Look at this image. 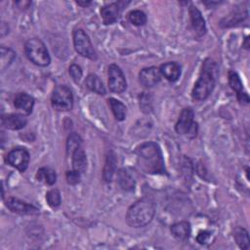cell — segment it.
<instances>
[{"mask_svg": "<svg viewBox=\"0 0 250 250\" xmlns=\"http://www.w3.org/2000/svg\"><path fill=\"white\" fill-rule=\"evenodd\" d=\"M229 84H230L231 88L236 93V96L243 92L242 82H241L238 74L233 70H231L229 72Z\"/></svg>", "mask_w": 250, "mask_h": 250, "instance_id": "83f0119b", "label": "cell"}, {"mask_svg": "<svg viewBox=\"0 0 250 250\" xmlns=\"http://www.w3.org/2000/svg\"><path fill=\"white\" fill-rule=\"evenodd\" d=\"M76 3L80 6H88V5L91 4V2H81V1H77Z\"/></svg>", "mask_w": 250, "mask_h": 250, "instance_id": "d590c367", "label": "cell"}, {"mask_svg": "<svg viewBox=\"0 0 250 250\" xmlns=\"http://www.w3.org/2000/svg\"><path fill=\"white\" fill-rule=\"evenodd\" d=\"M6 206L12 212L22 215H35L39 213V209L37 207L16 198L8 199L6 201Z\"/></svg>", "mask_w": 250, "mask_h": 250, "instance_id": "30bf717a", "label": "cell"}, {"mask_svg": "<svg viewBox=\"0 0 250 250\" xmlns=\"http://www.w3.org/2000/svg\"><path fill=\"white\" fill-rule=\"evenodd\" d=\"M190 17H191V23L194 31L196 33L200 36H202L206 33V25L205 21L200 13V11L194 5L190 7Z\"/></svg>", "mask_w": 250, "mask_h": 250, "instance_id": "4fadbf2b", "label": "cell"}, {"mask_svg": "<svg viewBox=\"0 0 250 250\" xmlns=\"http://www.w3.org/2000/svg\"><path fill=\"white\" fill-rule=\"evenodd\" d=\"M67 181L69 185H76L80 182V179H81V173L76 171V170H70V171H67Z\"/></svg>", "mask_w": 250, "mask_h": 250, "instance_id": "4dcf8cb0", "label": "cell"}, {"mask_svg": "<svg viewBox=\"0 0 250 250\" xmlns=\"http://www.w3.org/2000/svg\"><path fill=\"white\" fill-rule=\"evenodd\" d=\"M86 87L99 95H106V88L103 84L102 80L96 74H89L85 80Z\"/></svg>", "mask_w": 250, "mask_h": 250, "instance_id": "ffe728a7", "label": "cell"}, {"mask_svg": "<svg viewBox=\"0 0 250 250\" xmlns=\"http://www.w3.org/2000/svg\"><path fill=\"white\" fill-rule=\"evenodd\" d=\"M73 44L76 52L82 57L93 61L97 60V53L94 50L92 42L83 30L78 29L73 32Z\"/></svg>", "mask_w": 250, "mask_h": 250, "instance_id": "5b68a950", "label": "cell"}, {"mask_svg": "<svg viewBox=\"0 0 250 250\" xmlns=\"http://www.w3.org/2000/svg\"><path fill=\"white\" fill-rule=\"evenodd\" d=\"M25 52L28 59L38 67H47L51 62L49 52L39 38H31L25 44Z\"/></svg>", "mask_w": 250, "mask_h": 250, "instance_id": "277c9868", "label": "cell"}, {"mask_svg": "<svg viewBox=\"0 0 250 250\" xmlns=\"http://www.w3.org/2000/svg\"><path fill=\"white\" fill-rule=\"evenodd\" d=\"M127 17H128V21L136 27L144 26L147 23V16L141 10H133L129 12Z\"/></svg>", "mask_w": 250, "mask_h": 250, "instance_id": "f1b7e54d", "label": "cell"}, {"mask_svg": "<svg viewBox=\"0 0 250 250\" xmlns=\"http://www.w3.org/2000/svg\"><path fill=\"white\" fill-rule=\"evenodd\" d=\"M211 238V233L208 231H201L199 233L198 236H197V240L200 244L205 245L207 243H209Z\"/></svg>", "mask_w": 250, "mask_h": 250, "instance_id": "d6a6232c", "label": "cell"}, {"mask_svg": "<svg viewBox=\"0 0 250 250\" xmlns=\"http://www.w3.org/2000/svg\"><path fill=\"white\" fill-rule=\"evenodd\" d=\"M0 49H1V52H0V58H1V61H0V69H1V71H4L15 60L16 53L11 48H7L5 46H1Z\"/></svg>", "mask_w": 250, "mask_h": 250, "instance_id": "603a6c76", "label": "cell"}, {"mask_svg": "<svg viewBox=\"0 0 250 250\" xmlns=\"http://www.w3.org/2000/svg\"><path fill=\"white\" fill-rule=\"evenodd\" d=\"M245 43H246L245 48H246V49H248V37H246V39H245Z\"/></svg>", "mask_w": 250, "mask_h": 250, "instance_id": "8d00e7d4", "label": "cell"}, {"mask_svg": "<svg viewBox=\"0 0 250 250\" xmlns=\"http://www.w3.org/2000/svg\"><path fill=\"white\" fill-rule=\"evenodd\" d=\"M246 17H247V13L243 14L241 12H238V13L235 12V13H233V14L227 16L226 18H224L221 21L220 26L222 28H231V27L236 26L237 24L242 22Z\"/></svg>", "mask_w": 250, "mask_h": 250, "instance_id": "484cf974", "label": "cell"}, {"mask_svg": "<svg viewBox=\"0 0 250 250\" xmlns=\"http://www.w3.org/2000/svg\"><path fill=\"white\" fill-rule=\"evenodd\" d=\"M116 166H117L116 154L113 151H110L108 156H107L106 164H105V167H104V173H103L104 180L107 183H109L113 180L114 174L116 172Z\"/></svg>", "mask_w": 250, "mask_h": 250, "instance_id": "44dd1931", "label": "cell"}, {"mask_svg": "<svg viewBox=\"0 0 250 250\" xmlns=\"http://www.w3.org/2000/svg\"><path fill=\"white\" fill-rule=\"evenodd\" d=\"M14 106L25 115H31L34 106V99L27 93H18L14 99Z\"/></svg>", "mask_w": 250, "mask_h": 250, "instance_id": "5bb4252c", "label": "cell"}, {"mask_svg": "<svg viewBox=\"0 0 250 250\" xmlns=\"http://www.w3.org/2000/svg\"><path fill=\"white\" fill-rule=\"evenodd\" d=\"M52 107L59 112H68L73 107V96L67 86H57L51 97Z\"/></svg>", "mask_w": 250, "mask_h": 250, "instance_id": "8992f818", "label": "cell"}, {"mask_svg": "<svg viewBox=\"0 0 250 250\" xmlns=\"http://www.w3.org/2000/svg\"><path fill=\"white\" fill-rule=\"evenodd\" d=\"M30 158V152L25 148H17L7 154L6 160L20 172H25L28 169Z\"/></svg>", "mask_w": 250, "mask_h": 250, "instance_id": "9c48e42d", "label": "cell"}, {"mask_svg": "<svg viewBox=\"0 0 250 250\" xmlns=\"http://www.w3.org/2000/svg\"><path fill=\"white\" fill-rule=\"evenodd\" d=\"M218 71V65L215 61L211 59H206L204 61L200 77L192 91V97L195 101H204L210 96L215 87Z\"/></svg>", "mask_w": 250, "mask_h": 250, "instance_id": "7a4b0ae2", "label": "cell"}, {"mask_svg": "<svg viewBox=\"0 0 250 250\" xmlns=\"http://www.w3.org/2000/svg\"><path fill=\"white\" fill-rule=\"evenodd\" d=\"M127 86L125 75L121 68L113 64L109 67V87L115 93H122Z\"/></svg>", "mask_w": 250, "mask_h": 250, "instance_id": "ba28073f", "label": "cell"}, {"mask_svg": "<svg viewBox=\"0 0 250 250\" xmlns=\"http://www.w3.org/2000/svg\"><path fill=\"white\" fill-rule=\"evenodd\" d=\"M171 233L179 240H187L192 233L191 224L186 221L176 223L171 226Z\"/></svg>", "mask_w": 250, "mask_h": 250, "instance_id": "e0dca14e", "label": "cell"}, {"mask_svg": "<svg viewBox=\"0 0 250 250\" xmlns=\"http://www.w3.org/2000/svg\"><path fill=\"white\" fill-rule=\"evenodd\" d=\"M194 117H195V114L191 108L184 109L176 123V126H175L176 132L180 135L193 134L192 137L197 136L198 124L195 123Z\"/></svg>", "mask_w": 250, "mask_h": 250, "instance_id": "52a82bcc", "label": "cell"}, {"mask_svg": "<svg viewBox=\"0 0 250 250\" xmlns=\"http://www.w3.org/2000/svg\"><path fill=\"white\" fill-rule=\"evenodd\" d=\"M119 7L117 3H111L101 9V16L105 25H113L118 19Z\"/></svg>", "mask_w": 250, "mask_h": 250, "instance_id": "2e32d148", "label": "cell"}, {"mask_svg": "<svg viewBox=\"0 0 250 250\" xmlns=\"http://www.w3.org/2000/svg\"><path fill=\"white\" fill-rule=\"evenodd\" d=\"M46 200H47V203L49 204V206H51L52 208L59 207L62 202L61 194H60L59 190L53 189V190L49 191L46 194Z\"/></svg>", "mask_w": 250, "mask_h": 250, "instance_id": "f546056e", "label": "cell"}, {"mask_svg": "<svg viewBox=\"0 0 250 250\" xmlns=\"http://www.w3.org/2000/svg\"><path fill=\"white\" fill-rule=\"evenodd\" d=\"M36 179L38 182H41L48 186H52L56 183L57 174H56V171L51 168L42 167L38 169L36 173Z\"/></svg>", "mask_w": 250, "mask_h": 250, "instance_id": "7402d4cb", "label": "cell"}, {"mask_svg": "<svg viewBox=\"0 0 250 250\" xmlns=\"http://www.w3.org/2000/svg\"><path fill=\"white\" fill-rule=\"evenodd\" d=\"M1 123L3 127L10 130H20L23 129L27 123V118L19 114H10L6 116H2Z\"/></svg>", "mask_w": 250, "mask_h": 250, "instance_id": "7c38bea8", "label": "cell"}, {"mask_svg": "<svg viewBox=\"0 0 250 250\" xmlns=\"http://www.w3.org/2000/svg\"><path fill=\"white\" fill-rule=\"evenodd\" d=\"M161 75L171 82H175L181 75V67L175 62H168L159 67Z\"/></svg>", "mask_w": 250, "mask_h": 250, "instance_id": "9a60e30c", "label": "cell"}, {"mask_svg": "<svg viewBox=\"0 0 250 250\" xmlns=\"http://www.w3.org/2000/svg\"><path fill=\"white\" fill-rule=\"evenodd\" d=\"M161 79V73L158 67H150L143 68L139 73V81L145 87H153Z\"/></svg>", "mask_w": 250, "mask_h": 250, "instance_id": "8fae6325", "label": "cell"}, {"mask_svg": "<svg viewBox=\"0 0 250 250\" xmlns=\"http://www.w3.org/2000/svg\"><path fill=\"white\" fill-rule=\"evenodd\" d=\"M236 97H237V100H238L239 103H241V104H243V105H248V104H249V101H250V100H249V97H248L247 93L242 92L241 94L237 95Z\"/></svg>", "mask_w": 250, "mask_h": 250, "instance_id": "e575fe53", "label": "cell"}, {"mask_svg": "<svg viewBox=\"0 0 250 250\" xmlns=\"http://www.w3.org/2000/svg\"><path fill=\"white\" fill-rule=\"evenodd\" d=\"M233 237L241 249H249V235L245 229L237 227L233 231Z\"/></svg>", "mask_w": 250, "mask_h": 250, "instance_id": "d4e9b609", "label": "cell"}, {"mask_svg": "<svg viewBox=\"0 0 250 250\" xmlns=\"http://www.w3.org/2000/svg\"><path fill=\"white\" fill-rule=\"evenodd\" d=\"M72 157V168L80 173H84L87 168V158L86 154L81 148L77 149L73 154Z\"/></svg>", "mask_w": 250, "mask_h": 250, "instance_id": "ac0fdd59", "label": "cell"}, {"mask_svg": "<svg viewBox=\"0 0 250 250\" xmlns=\"http://www.w3.org/2000/svg\"><path fill=\"white\" fill-rule=\"evenodd\" d=\"M137 162L142 171L147 174H165L166 169L160 147L154 142L140 145L136 150Z\"/></svg>", "mask_w": 250, "mask_h": 250, "instance_id": "6da1fadb", "label": "cell"}, {"mask_svg": "<svg viewBox=\"0 0 250 250\" xmlns=\"http://www.w3.org/2000/svg\"><path fill=\"white\" fill-rule=\"evenodd\" d=\"M149 97L150 96H148V95H142V98L140 97V107L143 109V111L145 113H149V111L151 110L150 103H148Z\"/></svg>", "mask_w": 250, "mask_h": 250, "instance_id": "836d02e7", "label": "cell"}, {"mask_svg": "<svg viewBox=\"0 0 250 250\" xmlns=\"http://www.w3.org/2000/svg\"><path fill=\"white\" fill-rule=\"evenodd\" d=\"M154 214L155 208L152 201L148 199H142L129 207L126 221L132 228H143L152 221Z\"/></svg>", "mask_w": 250, "mask_h": 250, "instance_id": "3957f363", "label": "cell"}, {"mask_svg": "<svg viewBox=\"0 0 250 250\" xmlns=\"http://www.w3.org/2000/svg\"><path fill=\"white\" fill-rule=\"evenodd\" d=\"M69 74H70L71 78H72L75 82H78V81L81 79L83 73H82L81 67H80L79 66L73 64V65H71V66L69 67Z\"/></svg>", "mask_w": 250, "mask_h": 250, "instance_id": "1f68e13d", "label": "cell"}, {"mask_svg": "<svg viewBox=\"0 0 250 250\" xmlns=\"http://www.w3.org/2000/svg\"><path fill=\"white\" fill-rule=\"evenodd\" d=\"M108 102L116 119L118 121H123L126 117V107L120 101L115 98H110Z\"/></svg>", "mask_w": 250, "mask_h": 250, "instance_id": "cb8c5ba5", "label": "cell"}, {"mask_svg": "<svg viewBox=\"0 0 250 250\" xmlns=\"http://www.w3.org/2000/svg\"><path fill=\"white\" fill-rule=\"evenodd\" d=\"M117 182H118V185L120 186V188L126 192L133 191L136 186V182H135L133 176L126 169L118 170Z\"/></svg>", "mask_w": 250, "mask_h": 250, "instance_id": "d6986e66", "label": "cell"}, {"mask_svg": "<svg viewBox=\"0 0 250 250\" xmlns=\"http://www.w3.org/2000/svg\"><path fill=\"white\" fill-rule=\"evenodd\" d=\"M81 144H82V139L80 138V136L76 133H71L67 141V155H72L73 152L81 148Z\"/></svg>", "mask_w": 250, "mask_h": 250, "instance_id": "4316f807", "label": "cell"}]
</instances>
